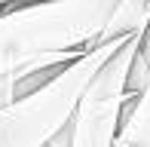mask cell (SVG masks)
<instances>
[{
	"instance_id": "6da1fadb",
	"label": "cell",
	"mask_w": 150,
	"mask_h": 147,
	"mask_svg": "<svg viewBox=\"0 0 150 147\" xmlns=\"http://www.w3.org/2000/svg\"><path fill=\"white\" fill-rule=\"evenodd\" d=\"M120 0H25L0 9V77L49 52H92Z\"/></svg>"
},
{
	"instance_id": "7a4b0ae2",
	"label": "cell",
	"mask_w": 150,
	"mask_h": 147,
	"mask_svg": "<svg viewBox=\"0 0 150 147\" xmlns=\"http://www.w3.org/2000/svg\"><path fill=\"white\" fill-rule=\"evenodd\" d=\"M129 40V37H126ZM126 40H110L95 46L83 58L64 64L31 95L0 110V147H46L71 126L95 74Z\"/></svg>"
},
{
	"instance_id": "3957f363",
	"label": "cell",
	"mask_w": 150,
	"mask_h": 147,
	"mask_svg": "<svg viewBox=\"0 0 150 147\" xmlns=\"http://www.w3.org/2000/svg\"><path fill=\"white\" fill-rule=\"evenodd\" d=\"M141 34H132L126 43L107 58V64L95 74L83 101L71 119V144L67 147H117L122 107L129 101L126 80L132 58L138 52Z\"/></svg>"
},
{
	"instance_id": "277c9868",
	"label": "cell",
	"mask_w": 150,
	"mask_h": 147,
	"mask_svg": "<svg viewBox=\"0 0 150 147\" xmlns=\"http://www.w3.org/2000/svg\"><path fill=\"white\" fill-rule=\"evenodd\" d=\"M147 22H150V0H120L107 28L98 37V46L110 43V40H126L132 34H141L147 28Z\"/></svg>"
},
{
	"instance_id": "5b68a950",
	"label": "cell",
	"mask_w": 150,
	"mask_h": 147,
	"mask_svg": "<svg viewBox=\"0 0 150 147\" xmlns=\"http://www.w3.org/2000/svg\"><path fill=\"white\" fill-rule=\"evenodd\" d=\"M117 141L132 144V147H150V83L138 98H129L126 101Z\"/></svg>"
},
{
	"instance_id": "8992f818",
	"label": "cell",
	"mask_w": 150,
	"mask_h": 147,
	"mask_svg": "<svg viewBox=\"0 0 150 147\" xmlns=\"http://www.w3.org/2000/svg\"><path fill=\"white\" fill-rule=\"evenodd\" d=\"M16 3H25V0H0V9H6V6H16Z\"/></svg>"
},
{
	"instance_id": "52a82bcc",
	"label": "cell",
	"mask_w": 150,
	"mask_h": 147,
	"mask_svg": "<svg viewBox=\"0 0 150 147\" xmlns=\"http://www.w3.org/2000/svg\"><path fill=\"white\" fill-rule=\"evenodd\" d=\"M117 147H132V144H122V141H117Z\"/></svg>"
}]
</instances>
